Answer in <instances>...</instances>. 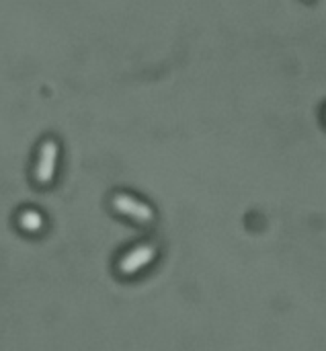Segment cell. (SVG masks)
Segmentation results:
<instances>
[{
	"mask_svg": "<svg viewBox=\"0 0 326 351\" xmlns=\"http://www.w3.org/2000/svg\"><path fill=\"white\" fill-rule=\"evenodd\" d=\"M55 156H58V142L53 138L43 140L41 148H39V158H37V167H35V175L37 181L47 183L53 177V169H55Z\"/></svg>",
	"mask_w": 326,
	"mask_h": 351,
	"instance_id": "cell-1",
	"label": "cell"
},
{
	"mask_svg": "<svg viewBox=\"0 0 326 351\" xmlns=\"http://www.w3.org/2000/svg\"><path fill=\"white\" fill-rule=\"evenodd\" d=\"M113 206H115L117 210H121V212H125V214H129V216L142 220V222H148V220L154 218V210H152L148 204L136 199V197L129 195V193H115V195H113Z\"/></svg>",
	"mask_w": 326,
	"mask_h": 351,
	"instance_id": "cell-2",
	"label": "cell"
},
{
	"mask_svg": "<svg viewBox=\"0 0 326 351\" xmlns=\"http://www.w3.org/2000/svg\"><path fill=\"white\" fill-rule=\"evenodd\" d=\"M156 253V247L154 245H140L131 251H127L121 259H119V269L123 274H134L138 271L140 267H144L146 263H150V259L154 257Z\"/></svg>",
	"mask_w": 326,
	"mask_h": 351,
	"instance_id": "cell-3",
	"label": "cell"
},
{
	"mask_svg": "<svg viewBox=\"0 0 326 351\" xmlns=\"http://www.w3.org/2000/svg\"><path fill=\"white\" fill-rule=\"evenodd\" d=\"M21 224L27 228V230H37L41 224H43V220H41V216H39V212H35V210H25V212H21Z\"/></svg>",
	"mask_w": 326,
	"mask_h": 351,
	"instance_id": "cell-4",
	"label": "cell"
}]
</instances>
